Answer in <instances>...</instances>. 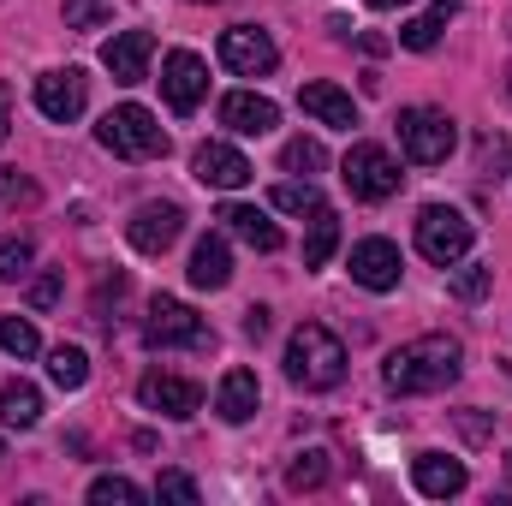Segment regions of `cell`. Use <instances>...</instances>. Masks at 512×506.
Listing matches in <instances>:
<instances>
[{
	"label": "cell",
	"mask_w": 512,
	"mask_h": 506,
	"mask_svg": "<svg viewBox=\"0 0 512 506\" xmlns=\"http://www.w3.org/2000/svg\"><path fill=\"white\" fill-rule=\"evenodd\" d=\"M465 370V352H459V340H447V334H417V340H405L393 358H387V393H441V387H453Z\"/></svg>",
	"instance_id": "obj_1"
},
{
	"label": "cell",
	"mask_w": 512,
	"mask_h": 506,
	"mask_svg": "<svg viewBox=\"0 0 512 506\" xmlns=\"http://www.w3.org/2000/svg\"><path fill=\"white\" fill-rule=\"evenodd\" d=\"M286 376H292V387H304V393L340 387V376H346V346H340V334H328L322 322L292 328V340H286Z\"/></svg>",
	"instance_id": "obj_2"
},
{
	"label": "cell",
	"mask_w": 512,
	"mask_h": 506,
	"mask_svg": "<svg viewBox=\"0 0 512 506\" xmlns=\"http://www.w3.org/2000/svg\"><path fill=\"white\" fill-rule=\"evenodd\" d=\"M96 143H102L108 155H120V161H161V155H167V131L155 126V114L137 108V102L114 108V114L96 126Z\"/></svg>",
	"instance_id": "obj_3"
},
{
	"label": "cell",
	"mask_w": 512,
	"mask_h": 506,
	"mask_svg": "<svg viewBox=\"0 0 512 506\" xmlns=\"http://www.w3.org/2000/svg\"><path fill=\"white\" fill-rule=\"evenodd\" d=\"M143 340L155 346V352H209L215 346V334H209V322L191 310V304H179V298H149V322H143Z\"/></svg>",
	"instance_id": "obj_4"
},
{
	"label": "cell",
	"mask_w": 512,
	"mask_h": 506,
	"mask_svg": "<svg viewBox=\"0 0 512 506\" xmlns=\"http://www.w3.org/2000/svg\"><path fill=\"white\" fill-rule=\"evenodd\" d=\"M453 143H459V131H453V120L441 108H399V149H405V161L441 167L453 155Z\"/></svg>",
	"instance_id": "obj_5"
},
{
	"label": "cell",
	"mask_w": 512,
	"mask_h": 506,
	"mask_svg": "<svg viewBox=\"0 0 512 506\" xmlns=\"http://www.w3.org/2000/svg\"><path fill=\"white\" fill-rule=\"evenodd\" d=\"M340 179H346V191L352 197H364V203H387L393 191H399V161L387 155L382 143H352L346 149V161H340Z\"/></svg>",
	"instance_id": "obj_6"
},
{
	"label": "cell",
	"mask_w": 512,
	"mask_h": 506,
	"mask_svg": "<svg viewBox=\"0 0 512 506\" xmlns=\"http://www.w3.org/2000/svg\"><path fill=\"white\" fill-rule=\"evenodd\" d=\"M471 239H477V227H471L459 209H447V203H429V209L417 215V251L429 256L435 268H453L459 256L471 251Z\"/></svg>",
	"instance_id": "obj_7"
},
{
	"label": "cell",
	"mask_w": 512,
	"mask_h": 506,
	"mask_svg": "<svg viewBox=\"0 0 512 506\" xmlns=\"http://www.w3.org/2000/svg\"><path fill=\"white\" fill-rule=\"evenodd\" d=\"M274 60H280V48H274V36H268L262 24H233V30H221V66H227V72H239V78H268Z\"/></svg>",
	"instance_id": "obj_8"
},
{
	"label": "cell",
	"mask_w": 512,
	"mask_h": 506,
	"mask_svg": "<svg viewBox=\"0 0 512 506\" xmlns=\"http://www.w3.org/2000/svg\"><path fill=\"white\" fill-rule=\"evenodd\" d=\"M161 96H167L173 114H197V102L209 96V66H203L191 48H173V54L161 60Z\"/></svg>",
	"instance_id": "obj_9"
},
{
	"label": "cell",
	"mask_w": 512,
	"mask_h": 506,
	"mask_svg": "<svg viewBox=\"0 0 512 506\" xmlns=\"http://www.w3.org/2000/svg\"><path fill=\"white\" fill-rule=\"evenodd\" d=\"M179 233H185V209L179 203H137L126 221V239L137 245L143 256H161L179 245Z\"/></svg>",
	"instance_id": "obj_10"
},
{
	"label": "cell",
	"mask_w": 512,
	"mask_h": 506,
	"mask_svg": "<svg viewBox=\"0 0 512 506\" xmlns=\"http://www.w3.org/2000/svg\"><path fill=\"white\" fill-rule=\"evenodd\" d=\"M84 102H90V78H84L78 66H66V72H42V78H36V108H42V120L72 126V120L84 114Z\"/></svg>",
	"instance_id": "obj_11"
},
{
	"label": "cell",
	"mask_w": 512,
	"mask_h": 506,
	"mask_svg": "<svg viewBox=\"0 0 512 506\" xmlns=\"http://www.w3.org/2000/svg\"><path fill=\"white\" fill-rule=\"evenodd\" d=\"M137 399L149 411H161V417H197L203 411V387L191 376H167V370H149L137 381Z\"/></svg>",
	"instance_id": "obj_12"
},
{
	"label": "cell",
	"mask_w": 512,
	"mask_h": 506,
	"mask_svg": "<svg viewBox=\"0 0 512 506\" xmlns=\"http://www.w3.org/2000/svg\"><path fill=\"white\" fill-rule=\"evenodd\" d=\"M191 173L209 185V191H239V185H251V161L233 149V143H197V155H191Z\"/></svg>",
	"instance_id": "obj_13"
},
{
	"label": "cell",
	"mask_w": 512,
	"mask_h": 506,
	"mask_svg": "<svg viewBox=\"0 0 512 506\" xmlns=\"http://www.w3.org/2000/svg\"><path fill=\"white\" fill-rule=\"evenodd\" d=\"M399 245H387V239H358L352 245V280L364 286V292H393L399 286Z\"/></svg>",
	"instance_id": "obj_14"
},
{
	"label": "cell",
	"mask_w": 512,
	"mask_h": 506,
	"mask_svg": "<svg viewBox=\"0 0 512 506\" xmlns=\"http://www.w3.org/2000/svg\"><path fill=\"white\" fill-rule=\"evenodd\" d=\"M149 54H155V36L149 30H120L102 48V66L114 72V84H143L149 78Z\"/></svg>",
	"instance_id": "obj_15"
},
{
	"label": "cell",
	"mask_w": 512,
	"mask_h": 506,
	"mask_svg": "<svg viewBox=\"0 0 512 506\" xmlns=\"http://www.w3.org/2000/svg\"><path fill=\"white\" fill-rule=\"evenodd\" d=\"M221 126L239 131V137H268V131L280 126V108L268 96H256V90H233L221 102Z\"/></svg>",
	"instance_id": "obj_16"
},
{
	"label": "cell",
	"mask_w": 512,
	"mask_h": 506,
	"mask_svg": "<svg viewBox=\"0 0 512 506\" xmlns=\"http://www.w3.org/2000/svg\"><path fill=\"white\" fill-rule=\"evenodd\" d=\"M411 483H417V495H429V501H453V495H465V465L447 459V453H417Z\"/></svg>",
	"instance_id": "obj_17"
},
{
	"label": "cell",
	"mask_w": 512,
	"mask_h": 506,
	"mask_svg": "<svg viewBox=\"0 0 512 506\" xmlns=\"http://www.w3.org/2000/svg\"><path fill=\"white\" fill-rule=\"evenodd\" d=\"M298 108H304L310 120L334 126V131H352V126H358V102H352L340 84H304V90H298Z\"/></svg>",
	"instance_id": "obj_18"
},
{
	"label": "cell",
	"mask_w": 512,
	"mask_h": 506,
	"mask_svg": "<svg viewBox=\"0 0 512 506\" xmlns=\"http://www.w3.org/2000/svg\"><path fill=\"white\" fill-rule=\"evenodd\" d=\"M191 286L197 292H221L227 280H233V251H227V239L221 233H209V239H197V251H191Z\"/></svg>",
	"instance_id": "obj_19"
},
{
	"label": "cell",
	"mask_w": 512,
	"mask_h": 506,
	"mask_svg": "<svg viewBox=\"0 0 512 506\" xmlns=\"http://www.w3.org/2000/svg\"><path fill=\"white\" fill-rule=\"evenodd\" d=\"M221 221H227V233H233V239H245V245L262 251V256H274L280 245H286V239H280V227H274L262 209H251V203H227V209H221Z\"/></svg>",
	"instance_id": "obj_20"
},
{
	"label": "cell",
	"mask_w": 512,
	"mask_h": 506,
	"mask_svg": "<svg viewBox=\"0 0 512 506\" xmlns=\"http://www.w3.org/2000/svg\"><path fill=\"white\" fill-rule=\"evenodd\" d=\"M256 399H262V387H256L251 370H227L221 387H215V411L227 417V423H251L256 417Z\"/></svg>",
	"instance_id": "obj_21"
},
{
	"label": "cell",
	"mask_w": 512,
	"mask_h": 506,
	"mask_svg": "<svg viewBox=\"0 0 512 506\" xmlns=\"http://www.w3.org/2000/svg\"><path fill=\"white\" fill-rule=\"evenodd\" d=\"M459 18V0H435L429 12H417L405 30H399V48H411V54H429L435 42H441V30Z\"/></svg>",
	"instance_id": "obj_22"
},
{
	"label": "cell",
	"mask_w": 512,
	"mask_h": 506,
	"mask_svg": "<svg viewBox=\"0 0 512 506\" xmlns=\"http://www.w3.org/2000/svg\"><path fill=\"white\" fill-rule=\"evenodd\" d=\"M0 423L6 429H36L42 423V393L30 381H6L0 387Z\"/></svg>",
	"instance_id": "obj_23"
},
{
	"label": "cell",
	"mask_w": 512,
	"mask_h": 506,
	"mask_svg": "<svg viewBox=\"0 0 512 506\" xmlns=\"http://www.w3.org/2000/svg\"><path fill=\"white\" fill-rule=\"evenodd\" d=\"M340 245V215L322 203V209H310V239H304V268H322L328 256Z\"/></svg>",
	"instance_id": "obj_24"
},
{
	"label": "cell",
	"mask_w": 512,
	"mask_h": 506,
	"mask_svg": "<svg viewBox=\"0 0 512 506\" xmlns=\"http://www.w3.org/2000/svg\"><path fill=\"white\" fill-rule=\"evenodd\" d=\"M48 376H54V387L78 393V387L90 381V358H84L78 346H54V352H48Z\"/></svg>",
	"instance_id": "obj_25"
},
{
	"label": "cell",
	"mask_w": 512,
	"mask_h": 506,
	"mask_svg": "<svg viewBox=\"0 0 512 506\" xmlns=\"http://www.w3.org/2000/svg\"><path fill=\"white\" fill-rule=\"evenodd\" d=\"M328 477H334L328 453H298V459H292V471H286V489H292V495H304V489H322Z\"/></svg>",
	"instance_id": "obj_26"
},
{
	"label": "cell",
	"mask_w": 512,
	"mask_h": 506,
	"mask_svg": "<svg viewBox=\"0 0 512 506\" xmlns=\"http://www.w3.org/2000/svg\"><path fill=\"white\" fill-rule=\"evenodd\" d=\"M0 352H6V358H36V352H42V334H36V322H24V316H6V322H0Z\"/></svg>",
	"instance_id": "obj_27"
},
{
	"label": "cell",
	"mask_w": 512,
	"mask_h": 506,
	"mask_svg": "<svg viewBox=\"0 0 512 506\" xmlns=\"http://www.w3.org/2000/svg\"><path fill=\"white\" fill-rule=\"evenodd\" d=\"M280 167H286V173H322V167H328V155H322V143H316V137H292V143L280 149Z\"/></svg>",
	"instance_id": "obj_28"
},
{
	"label": "cell",
	"mask_w": 512,
	"mask_h": 506,
	"mask_svg": "<svg viewBox=\"0 0 512 506\" xmlns=\"http://www.w3.org/2000/svg\"><path fill=\"white\" fill-rule=\"evenodd\" d=\"M274 209H286V215H310V209H322V191L304 179H286V185H274Z\"/></svg>",
	"instance_id": "obj_29"
},
{
	"label": "cell",
	"mask_w": 512,
	"mask_h": 506,
	"mask_svg": "<svg viewBox=\"0 0 512 506\" xmlns=\"http://www.w3.org/2000/svg\"><path fill=\"white\" fill-rule=\"evenodd\" d=\"M30 262H36V245H30L24 233L0 239V280H24V274H30Z\"/></svg>",
	"instance_id": "obj_30"
},
{
	"label": "cell",
	"mask_w": 512,
	"mask_h": 506,
	"mask_svg": "<svg viewBox=\"0 0 512 506\" xmlns=\"http://www.w3.org/2000/svg\"><path fill=\"white\" fill-rule=\"evenodd\" d=\"M489 286H495V268H483V262H471V268H459V274H453V298H459V304L489 298Z\"/></svg>",
	"instance_id": "obj_31"
},
{
	"label": "cell",
	"mask_w": 512,
	"mask_h": 506,
	"mask_svg": "<svg viewBox=\"0 0 512 506\" xmlns=\"http://www.w3.org/2000/svg\"><path fill=\"white\" fill-rule=\"evenodd\" d=\"M90 501L96 506H137L143 501V489H137V483H131V477H96V483H90Z\"/></svg>",
	"instance_id": "obj_32"
},
{
	"label": "cell",
	"mask_w": 512,
	"mask_h": 506,
	"mask_svg": "<svg viewBox=\"0 0 512 506\" xmlns=\"http://www.w3.org/2000/svg\"><path fill=\"white\" fill-rule=\"evenodd\" d=\"M42 191H36V179L30 173H18V167H0V203H12V209H30Z\"/></svg>",
	"instance_id": "obj_33"
},
{
	"label": "cell",
	"mask_w": 512,
	"mask_h": 506,
	"mask_svg": "<svg viewBox=\"0 0 512 506\" xmlns=\"http://www.w3.org/2000/svg\"><path fill=\"white\" fill-rule=\"evenodd\" d=\"M60 292H66V268H48V274H36V280H30V292H24V298H30V310H54V304H60Z\"/></svg>",
	"instance_id": "obj_34"
},
{
	"label": "cell",
	"mask_w": 512,
	"mask_h": 506,
	"mask_svg": "<svg viewBox=\"0 0 512 506\" xmlns=\"http://www.w3.org/2000/svg\"><path fill=\"white\" fill-rule=\"evenodd\" d=\"M108 24V0H66V30H96Z\"/></svg>",
	"instance_id": "obj_35"
},
{
	"label": "cell",
	"mask_w": 512,
	"mask_h": 506,
	"mask_svg": "<svg viewBox=\"0 0 512 506\" xmlns=\"http://www.w3.org/2000/svg\"><path fill=\"white\" fill-rule=\"evenodd\" d=\"M155 495H161V501H179V506H197V483H191L185 471H161V477H155Z\"/></svg>",
	"instance_id": "obj_36"
},
{
	"label": "cell",
	"mask_w": 512,
	"mask_h": 506,
	"mask_svg": "<svg viewBox=\"0 0 512 506\" xmlns=\"http://www.w3.org/2000/svg\"><path fill=\"white\" fill-rule=\"evenodd\" d=\"M262 334H268V310L251 304V310H245V340H262Z\"/></svg>",
	"instance_id": "obj_37"
},
{
	"label": "cell",
	"mask_w": 512,
	"mask_h": 506,
	"mask_svg": "<svg viewBox=\"0 0 512 506\" xmlns=\"http://www.w3.org/2000/svg\"><path fill=\"white\" fill-rule=\"evenodd\" d=\"M6 137H12V90L0 84V143H6Z\"/></svg>",
	"instance_id": "obj_38"
},
{
	"label": "cell",
	"mask_w": 512,
	"mask_h": 506,
	"mask_svg": "<svg viewBox=\"0 0 512 506\" xmlns=\"http://www.w3.org/2000/svg\"><path fill=\"white\" fill-rule=\"evenodd\" d=\"M376 12H399V6H411V0H370Z\"/></svg>",
	"instance_id": "obj_39"
},
{
	"label": "cell",
	"mask_w": 512,
	"mask_h": 506,
	"mask_svg": "<svg viewBox=\"0 0 512 506\" xmlns=\"http://www.w3.org/2000/svg\"><path fill=\"white\" fill-rule=\"evenodd\" d=\"M197 6H221V0H197Z\"/></svg>",
	"instance_id": "obj_40"
},
{
	"label": "cell",
	"mask_w": 512,
	"mask_h": 506,
	"mask_svg": "<svg viewBox=\"0 0 512 506\" xmlns=\"http://www.w3.org/2000/svg\"><path fill=\"white\" fill-rule=\"evenodd\" d=\"M0 459H6V447H0Z\"/></svg>",
	"instance_id": "obj_41"
}]
</instances>
